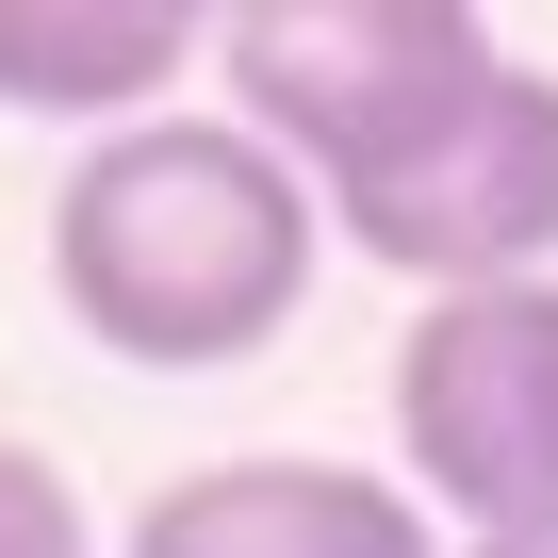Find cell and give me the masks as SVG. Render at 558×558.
Wrapping results in <instances>:
<instances>
[{"label": "cell", "mask_w": 558, "mask_h": 558, "mask_svg": "<svg viewBox=\"0 0 558 558\" xmlns=\"http://www.w3.org/2000/svg\"><path fill=\"white\" fill-rule=\"evenodd\" d=\"M313 246H329L313 165H279L246 116H148L66 165L50 296L132 378H230L313 313Z\"/></svg>", "instance_id": "cell-1"}, {"label": "cell", "mask_w": 558, "mask_h": 558, "mask_svg": "<svg viewBox=\"0 0 558 558\" xmlns=\"http://www.w3.org/2000/svg\"><path fill=\"white\" fill-rule=\"evenodd\" d=\"M395 476L460 542L558 525V279L427 296L395 329Z\"/></svg>", "instance_id": "cell-3"}, {"label": "cell", "mask_w": 558, "mask_h": 558, "mask_svg": "<svg viewBox=\"0 0 558 558\" xmlns=\"http://www.w3.org/2000/svg\"><path fill=\"white\" fill-rule=\"evenodd\" d=\"M116 558H444V509L411 476H362L313 444H246V460L165 476Z\"/></svg>", "instance_id": "cell-5"}, {"label": "cell", "mask_w": 558, "mask_h": 558, "mask_svg": "<svg viewBox=\"0 0 558 558\" xmlns=\"http://www.w3.org/2000/svg\"><path fill=\"white\" fill-rule=\"evenodd\" d=\"M181 66H214V17L181 0H0V116H66L116 148L181 116Z\"/></svg>", "instance_id": "cell-6"}, {"label": "cell", "mask_w": 558, "mask_h": 558, "mask_svg": "<svg viewBox=\"0 0 558 558\" xmlns=\"http://www.w3.org/2000/svg\"><path fill=\"white\" fill-rule=\"evenodd\" d=\"M460 558H558V525H509V542H460Z\"/></svg>", "instance_id": "cell-8"}, {"label": "cell", "mask_w": 558, "mask_h": 558, "mask_svg": "<svg viewBox=\"0 0 558 558\" xmlns=\"http://www.w3.org/2000/svg\"><path fill=\"white\" fill-rule=\"evenodd\" d=\"M362 263H395L411 296H493V279H558V66H493L395 181L329 197Z\"/></svg>", "instance_id": "cell-4"}, {"label": "cell", "mask_w": 558, "mask_h": 558, "mask_svg": "<svg viewBox=\"0 0 558 558\" xmlns=\"http://www.w3.org/2000/svg\"><path fill=\"white\" fill-rule=\"evenodd\" d=\"M0 558H99V542H83V493H66L50 444H0Z\"/></svg>", "instance_id": "cell-7"}, {"label": "cell", "mask_w": 558, "mask_h": 558, "mask_svg": "<svg viewBox=\"0 0 558 558\" xmlns=\"http://www.w3.org/2000/svg\"><path fill=\"white\" fill-rule=\"evenodd\" d=\"M493 66H509V34L476 0H246V17H214L230 116L279 165H313V197L395 181Z\"/></svg>", "instance_id": "cell-2"}]
</instances>
